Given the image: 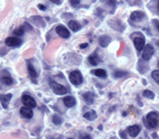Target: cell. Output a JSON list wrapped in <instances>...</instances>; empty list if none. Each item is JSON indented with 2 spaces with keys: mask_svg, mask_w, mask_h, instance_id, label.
Wrapping results in <instances>:
<instances>
[{
  "mask_svg": "<svg viewBox=\"0 0 159 139\" xmlns=\"http://www.w3.org/2000/svg\"><path fill=\"white\" fill-rule=\"evenodd\" d=\"M146 120L149 128H156L159 123V114L157 112H155V111L149 112L146 116Z\"/></svg>",
  "mask_w": 159,
  "mask_h": 139,
  "instance_id": "cell-1",
  "label": "cell"
},
{
  "mask_svg": "<svg viewBox=\"0 0 159 139\" xmlns=\"http://www.w3.org/2000/svg\"><path fill=\"white\" fill-rule=\"evenodd\" d=\"M154 54V48H153L152 44H147L145 48H144V51H143V60L145 61H149L151 57Z\"/></svg>",
  "mask_w": 159,
  "mask_h": 139,
  "instance_id": "cell-4",
  "label": "cell"
},
{
  "mask_svg": "<svg viewBox=\"0 0 159 139\" xmlns=\"http://www.w3.org/2000/svg\"><path fill=\"white\" fill-rule=\"evenodd\" d=\"M70 3H71V5L73 6V7H75V6H77L80 2L79 1H70Z\"/></svg>",
  "mask_w": 159,
  "mask_h": 139,
  "instance_id": "cell-29",
  "label": "cell"
},
{
  "mask_svg": "<svg viewBox=\"0 0 159 139\" xmlns=\"http://www.w3.org/2000/svg\"><path fill=\"white\" fill-rule=\"evenodd\" d=\"M145 17V14H144L143 11H133V12H131V15H130V20L133 21V22H140L142 19Z\"/></svg>",
  "mask_w": 159,
  "mask_h": 139,
  "instance_id": "cell-9",
  "label": "cell"
},
{
  "mask_svg": "<svg viewBox=\"0 0 159 139\" xmlns=\"http://www.w3.org/2000/svg\"><path fill=\"white\" fill-rule=\"evenodd\" d=\"M153 24H154L156 30L159 32V20H156V19H154V20H153Z\"/></svg>",
  "mask_w": 159,
  "mask_h": 139,
  "instance_id": "cell-27",
  "label": "cell"
},
{
  "mask_svg": "<svg viewBox=\"0 0 159 139\" xmlns=\"http://www.w3.org/2000/svg\"><path fill=\"white\" fill-rule=\"evenodd\" d=\"M87 43H82V44H80V48H87Z\"/></svg>",
  "mask_w": 159,
  "mask_h": 139,
  "instance_id": "cell-31",
  "label": "cell"
},
{
  "mask_svg": "<svg viewBox=\"0 0 159 139\" xmlns=\"http://www.w3.org/2000/svg\"><path fill=\"white\" fill-rule=\"evenodd\" d=\"M88 61H89V63L91 65H93V66H96V65L100 62V58L97 57V54H93L89 56V58H88Z\"/></svg>",
  "mask_w": 159,
  "mask_h": 139,
  "instance_id": "cell-20",
  "label": "cell"
},
{
  "mask_svg": "<svg viewBox=\"0 0 159 139\" xmlns=\"http://www.w3.org/2000/svg\"><path fill=\"white\" fill-rule=\"evenodd\" d=\"M152 77L156 82L159 85V70H154L152 72Z\"/></svg>",
  "mask_w": 159,
  "mask_h": 139,
  "instance_id": "cell-24",
  "label": "cell"
},
{
  "mask_svg": "<svg viewBox=\"0 0 159 139\" xmlns=\"http://www.w3.org/2000/svg\"><path fill=\"white\" fill-rule=\"evenodd\" d=\"M11 94H6V95H2L1 96V105L4 109H7L8 107V103H10V99H11Z\"/></svg>",
  "mask_w": 159,
  "mask_h": 139,
  "instance_id": "cell-12",
  "label": "cell"
},
{
  "mask_svg": "<svg viewBox=\"0 0 159 139\" xmlns=\"http://www.w3.org/2000/svg\"><path fill=\"white\" fill-rule=\"evenodd\" d=\"M68 26H69L70 29H71L72 31H74V32H77V31L80 30V28H81L80 24H78L76 21H70L68 23Z\"/></svg>",
  "mask_w": 159,
  "mask_h": 139,
  "instance_id": "cell-16",
  "label": "cell"
},
{
  "mask_svg": "<svg viewBox=\"0 0 159 139\" xmlns=\"http://www.w3.org/2000/svg\"><path fill=\"white\" fill-rule=\"evenodd\" d=\"M38 7H39V9H41V11H45V9H46V7H45L44 5H42V4H39Z\"/></svg>",
  "mask_w": 159,
  "mask_h": 139,
  "instance_id": "cell-30",
  "label": "cell"
},
{
  "mask_svg": "<svg viewBox=\"0 0 159 139\" xmlns=\"http://www.w3.org/2000/svg\"><path fill=\"white\" fill-rule=\"evenodd\" d=\"M158 66H159V61H158Z\"/></svg>",
  "mask_w": 159,
  "mask_h": 139,
  "instance_id": "cell-35",
  "label": "cell"
},
{
  "mask_svg": "<svg viewBox=\"0 0 159 139\" xmlns=\"http://www.w3.org/2000/svg\"><path fill=\"white\" fill-rule=\"evenodd\" d=\"M125 74H126V72H125V71H115L114 72V77L115 78H120V77H122V76H124Z\"/></svg>",
  "mask_w": 159,
  "mask_h": 139,
  "instance_id": "cell-26",
  "label": "cell"
},
{
  "mask_svg": "<svg viewBox=\"0 0 159 139\" xmlns=\"http://www.w3.org/2000/svg\"><path fill=\"white\" fill-rule=\"evenodd\" d=\"M84 117L88 120H93L97 119V113H96V111H93V110L87 111V112L84 113Z\"/></svg>",
  "mask_w": 159,
  "mask_h": 139,
  "instance_id": "cell-19",
  "label": "cell"
},
{
  "mask_svg": "<svg viewBox=\"0 0 159 139\" xmlns=\"http://www.w3.org/2000/svg\"><path fill=\"white\" fill-rule=\"evenodd\" d=\"M153 137H154L155 139H158V138H157V135H156V134H153Z\"/></svg>",
  "mask_w": 159,
  "mask_h": 139,
  "instance_id": "cell-33",
  "label": "cell"
},
{
  "mask_svg": "<svg viewBox=\"0 0 159 139\" xmlns=\"http://www.w3.org/2000/svg\"><path fill=\"white\" fill-rule=\"evenodd\" d=\"M110 41H111V38H110L109 36H107V35H104V36L100 37V45L102 46V48H106V46H108Z\"/></svg>",
  "mask_w": 159,
  "mask_h": 139,
  "instance_id": "cell-15",
  "label": "cell"
},
{
  "mask_svg": "<svg viewBox=\"0 0 159 139\" xmlns=\"http://www.w3.org/2000/svg\"><path fill=\"white\" fill-rule=\"evenodd\" d=\"M83 99H84V101L86 102L87 104H91L93 102L94 100V95L93 94V93H90V92H86V93H84L83 95Z\"/></svg>",
  "mask_w": 159,
  "mask_h": 139,
  "instance_id": "cell-14",
  "label": "cell"
},
{
  "mask_svg": "<svg viewBox=\"0 0 159 139\" xmlns=\"http://www.w3.org/2000/svg\"><path fill=\"white\" fill-rule=\"evenodd\" d=\"M140 131H141V128L137 125L130 126V127H128V128H127L128 134H129V136H131V137H137V136L139 135Z\"/></svg>",
  "mask_w": 159,
  "mask_h": 139,
  "instance_id": "cell-11",
  "label": "cell"
},
{
  "mask_svg": "<svg viewBox=\"0 0 159 139\" xmlns=\"http://www.w3.org/2000/svg\"><path fill=\"white\" fill-rule=\"evenodd\" d=\"M133 43L137 51H142L145 48V39H144V37H134Z\"/></svg>",
  "mask_w": 159,
  "mask_h": 139,
  "instance_id": "cell-8",
  "label": "cell"
},
{
  "mask_svg": "<svg viewBox=\"0 0 159 139\" xmlns=\"http://www.w3.org/2000/svg\"><path fill=\"white\" fill-rule=\"evenodd\" d=\"M81 139H91V137L89 135H87V134H83V135H81Z\"/></svg>",
  "mask_w": 159,
  "mask_h": 139,
  "instance_id": "cell-28",
  "label": "cell"
},
{
  "mask_svg": "<svg viewBox=\"0 0 159 139\" xmlns=\"http://www.w3.org/2000/svg\"><path fill=\"white\" fill-rule=\"evenodd\" d=\"M56 32L59 34L61 37H63V38H69L70 37L69 30L67 29L65 26H63V25H59V26L56 28Z\"/></svg>",
  "mask_w": 159,
  "mask_h": 139,
  "instance_id": "cell-6",
  "label": "cell"
},
{
  "mask_svg": "<svg viewBox=\"0 0 159 139\" xmlns=\"http://www.w3.org/2000/svg\"><path fill=\"white\" fill-rule=\"evenodd\" d=\"M50 86L53 88V91L56 93L57 95H65L67 93V89L66 86H64L63 85H60L56 82H51Z\"/></svg>",
  "mask_w": 159,
  "mask_h": 139,
  "instance_id": "cell-3",
  "label": "cell"
},
{
  "mask_svg": "<svg viewBox=\"0 0 159 139\" xmlns=\"http://www.w3.org/2000/svg\"><path fill=\"white\" fill-rule=\"evenodd\" d=\"M53 3H54V4H61L62 1H53Z\"/></svg>",
  "mask_w": 159,
  "mask_h": 139,
  "instance_id": "cell-32",
  "label": "cell"
},
{
  "mask_svg": "<svg viewBox=\"0 0 159 139\" xmlns=\"http://www.w3.org/2000/svg\"><path fill=\"white\" fill-rule=\"evenodd\" d=\"M68 139H72V138H68Z\"/></svg>",
  "mask_w": 159,
  "mask_h": 139,
  "instance_id": "cell-36",
  "label": "cell"
},
{
  "mask_svg": "<svg viewBox=\"0 0 159 139\" xmlns=\"http://www.w3.org/2000/svg\"><path fill=\"white\" fill-rule=\"evenodd\" d=\"M5 44L7 46H19L22 44V40L18 37H8L5 39Z\"/></svg>",
  "mask_w": 159,
  "mask_h": 139,
  "instance_id": "cell-7",
  "label": "cell"
},
{
  "mask_svg": "<svg viewBox=\"0 0 159 139\" xmlns=\"http://www.w3.org/2000/svg\"><path fill=\"white\" fill-rule=\"evenodd\" d=\"M64 104H65V106L67 107H73L75 105L76 103V101H75V99L72 97V96H67V97L64 98Z\"/></svg>",
  "mask_w": 159,
  "mask_h": 139,
  "instance_id": "cell-13",
  "label": "cell"
},
{
  "mask_svg": "<svg viewBox=\"0 0 159 139\" xmlns=\"http://www.w3.org/2000/svg\"><path fill=\"white\" fill-rule=\"evenodd\" d=\"M22 101H23L24 105H25V106H27V107H30V108L36 107V101H35V99L32 97V96L27 95V94L23 95Z\"/></svg>",
  "mask_w": 159,
  "mask_h": 139,
  "instance_id": "cell-5",
  "label": "cell"
},
{
  "mask_svg": "<svg viewBox=\"0 0 159 139\" xmlns=\"http://www.w3.org/2000/svg\"><path fill=\"white\" fill-rule=\"evenodd\" d=\"M143 96L146 98H149V99H154L155 94L152 91H150V90H145V91L143 92Z\"/></svg>",
  "mask_w": 159,
  "mask_h": 139,
  "instance_id": "cell-22",
  "label": "cell"
},
{
  "mask_svg": "<svg viewBox=\"0 0 159 139\" xmlns=\"http://www.w3.org/2000/svg\"><path fill=\"white\" fill-rule=\"evenodd\" d=\"M157 8H158V11H159V2L157 3Z\"/></svg>",
  "mask_w": 159,
  "mask_h": 139,
  "instance_id": "cell-34",
  "label": "cell"
},
{
  "mask_svg": "<svg viewBox=\"0 0 159 139\" xmlns=\"http://www.w3.org/2000/svg\"><path fill=\"white\" fill-rule=\"evenodd\" d=\"M158 46H159V42H158Z\"/></svg>",
  "mask_w": 159,
  "mask_h": 139,
  "instance_id": "cell-37",
  "label": "cell"
},
{
  "mask_svg": "<svg viewBox=\"0 0 159 139\" xmlns=\"http://www.w3.org/2000/svg\"><path fill=\"white\" fill-rule=\"evenodd\" d=\"M20 112L22 114V116L26 117V119H31L33 116V110L30 107H27V106L22 107L20 110Z\"/></svg>",
  "mask_w": 159,
  "mask_h": 139,
  "instance_id": "cell-10",
  "label": "cell"
},
{
  "mask_svg": "<svg viewBox=\"0 0 159 139\" xmlns=\"http://www.w3.org/2000/svg\"><path fill=\"white\" fill-rule=\"evenodd\" d=\"M53 123L54 125H61V124H62V119H61L59 116L54 114V116H53Z\"/></svg>",
  "mask_w": 159,
  "mask_h": 139,
  "instance_id": "cell-23",
  "label": "cell"
},
{
  "mask_svg": "<svg viewBox=\"0 0 159 139\" xmlns=\"http://www.w3.org/2000/svg\"><path fill=\"white\" fill-rule=\"evenodd\" d=\"M69 79L74 86L81 85L82 82H83V77H82L80 71H78V70L72 71V72L69 74Z\"/></svg>",
  "mask_w": 159,
  "mask_h": 139,
  "instance_id": "cell-2",
  "label": "cell"
},
{
  "mask_svg": "<svg viewBox=\"0 0 159 139\" xmlns=\"http://www.w3.org/2000/svg\"><path fill=\"white\" fill-rule=\"evenodd\" d=\"M24 32H25V29H24L23 27L18 28V29H16V30L14 31V33L16 34V35H18V36H22L23 34H24Z\"/></svg>",
  "mask_w": 159,
  "mask_h": 139,
  "instance_id": "cell-25",
  "label": "cell"
},
{
  "mask_svg": "<svg viewBox=\"0 0 159 139\" xmlns=\"http://www.w3.org/2000/svg\"><path fill=\"white\" fill-rule=\"evenodd\" d=\"M1 82L4 83V85H6V86H10V85H13L14 83V79L11 78V76H10L7 74H2V77H1Z\"/></svg>",
  "mask_w": 159,
  "mask_h": 139,
  "instance_id": "cell-17",
  "label": "cell"
},
{
  "mask_svg": "<svg viewBox=\"0 0 159 139\" xmlns=\"http://www.w3.org/2000/svg\"><path fill=\"white\" fill-rule=\"evenodd\" d=\"M91 73L99 77H102V78H106L107 77V72L104 69H94L91 71Z\"/></svg>",
  "mask_w": 159,
  "mask_h": 139,
  "instance_id": "cell-18",
  "label": "cell"
},
{
  "mask_svg": "<svg viewBox=\"0 0 159 139\" xmlns=\"http://www.w3.org/2000/svg\"><path fill=\"white\" fill-rule=\"evenodd\" d=\"M28 73L31 75V77H37L38 76L37 71L34 69V67H33V65L31 63H28Z\"/></svg>",
  "mask_w": 159,
  "mask_h": 139,
  "instance_id": "cell-21",
  "label": "cell"
}]
</instances>
